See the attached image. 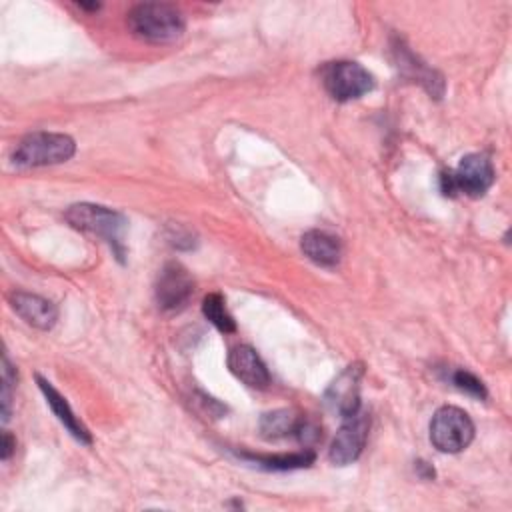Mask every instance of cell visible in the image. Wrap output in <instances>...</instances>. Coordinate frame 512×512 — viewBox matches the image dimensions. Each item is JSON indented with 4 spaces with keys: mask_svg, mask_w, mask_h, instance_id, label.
<instances>
[{
    "mask_svg": "<svg viewBox=\"0 0 512 512\" xmlns=\"http://www.w3.org/2000/svg\"><path fill=\"white\" fill-rule=\"evenodd\" d=\"M182 12L164 2H144L128 12V28L134 36L152 44H168L184 34Z\"/></svg>",
    "mask_w": 512,
    "mask_h": 512,
    "instance_id": "cell-1",
    "label": "cell"
},
{
    "mask_svg": "<svg viewBox=\"0 0 512 512\" xmlns=\"http://www.w3.org/2000/svg\"><path fill=\"white\" fill-rule=\"evenodd\" d=\"M64 218L72 228L106 240L118 258L124 256L122 236L126 230V218L120 212L110 210L106 206L82 202V204H72L66 210Z\"/></svg>",
    "mask_w": 512,
    "mask_h": 512,
    "instance_id": "cell-2",
    "label": "cell"
},
{
    "mask_svg": "<svg viewBox=\"0 0 512 512\" xmlns=\"http://www.w3.org/2000/svg\"><path fill=\"white\" fill-rule=\"evenodd\" d=\"M76 144L70 136L58 132H30L12 152V162L20 168H36L66 162L74 156Z\"/></svg>",
    "mask_w": 512,
    "mask_h": 512,
    "instance_id": "cell-3",
    "label": "cell"
},
{
    "mask_svg": "<svg viewBox=\"0 0 512 512\" xmlns=\"http://www.w3.org/2000/svg\"><path fill=\"white\" fill-rule=\"evenodd\" d=\"M492 182H494V166L486 154H478V152L466 154L456 166V170L444 172L440 176L442 192L450 196L456 192H462L466 196L478 198L486 194Z\"/></svg>",
    "mask_w": 512,
    "mask_h": 512,
    "instance_id": "cell-4",
    "label": "cell"
},
{
    "mask_svg": "<svg viewBox=\"0 0 512 512\" xmlns=\"http://www.w3.org/2000/svg\"><path fill=\"white\" fill-rule=\"evenodd\" d=\"M320 74L326 92L338 102L356 100L374 88V76L358 62H328L322 66Z\"/></svg>",
    "mask_w": 512,
    "mask_h": 512,
    "instance_id": "cell-5",
    "label": "cell"
},
{
    "mask_svg": "<svg viewBox=\"0 0 512 512\" xmlns=\"http://www.w3.org/2000/svg\"><path fill=\"white\" fill-rule=\"evenodd\" d=\"M474 438V424L470 416L458 406H442L434 412L430 422V442L440 452L456 454L464 450Z\"/></svg>",
    "mask_w": 512,
    "mask_h": 512,
    "instance_id": "cell-6",
    "label": "cell"
},
{
    "mask_svg": "<svg viewBox=\"0 0 512 512\" xmlns=\"http://www.w3.org/2000/svg\"><path fill=\"white\" fill-rule=\"evenodd\" d=\"M368 428H370V418L360 410L352 416H346L330 444V452H328L330 462L336 466H346L358 460L368 438Z\"/></svg>",
    "mask_w": 512,
    "mask_h": 512,
    "instance_id": "cell-7",
    "label": "cell"
},
{
    "mask_svg": "<svg viewBox=\"0 0 512 512\" xmlns=\"http://www.w3.org/2000/svg\"><path fill=\"white\" fill-rule=\"evenodd\" d=\"M194 294V280L188 270L178 262H168L158 274L156 302L166 312H178L186 308Z\"/></svg>",
    "mask_w": 512,
    "mask_h": 512,
    "instance_id": "cell-8",
    "label": "cell"
},
{
    "mask_svg": "<svg viewBox=\"0 0 512 512\" xmlns=\"http://www.w3.org/2000/svg\"><path fill=\"white\" fill-rule=\"evenodd\" d=\"M362 374H364L362 364H350L328 386L324 400L332 412L346 418L360 410V378H362Z\"/></svg>",
    "mask_w": 512,
    "mask_h": 512,
    "instance_id": "cell-9",
    "label": "cell"
},
{
    "mask_svg": "<svg viewBox=\"0 0 512 512\" xmlns=\"http://www.w3.org/2000/svg\"><path fill=\"white\" fill-rule=\"evenodd\" d=\"M230 372L250 388H266L270 384V372L254 348L240 344L228 354Z\"/></svg>",
    "mask_w": 512,
    "mask_h": 512,
    "instance_id": "cell-10",
    "label": "cell"
},
{
    "mask_svg": "<svg viewBox=\"0 0 512 512\" xmlns=\"http://www.w3.org/2000/svg\"><path fill=\"white\" fill-rule=\"evenodd\" d=\"M10 304L14 308V312L30 326L38 328V330H50L56 320H58V310L56 306L38 296V294H30V292H14L10 296Z\"/></svg>",
    "mask_w": 512,
    "mask_h": 512,
    "instance_id": "cell-11",
    "label": "cell"
},
{
    "mask_svg": "<svg viewBox=\"0 0 512 512\" xmlns=\"http://www.w3.org/2000/svg\"><path fill=\"white\" fill-rule=\"evenodd\" d=\"M36 382H38V388L42 390L48 406L52 408V412L56 414V418L64 424V428L82 444H92V436L88 432V428L76 418V414L72 412L70 404L66 402V398L48 382L44 380L42 376H36Z\"/></svg>",
    "mask_w": 512,
    "mask_h": 512,
    "instance_id": "cell-12",
    "label": "cell"
},
{
    "mask_svg": "<svg viewBox=\"0 0 512 512\" xmlns=\"http://www.w3.org/2000/svg\"><path fill=\"white\" fill-rule=\"evenodd\" d=\"M300 248L308 260H312L318 266H336L342 256L340 240L334 234H328L324 230H310L302 236Z\"/></svg>",
    "mask_w": 512,
    "mask_h": 512,
    "instance_id": "cell-13",
    "label": "cell"
},
{
    "mask_svg": "<svg viewBox=\"0 0 512 512\" xmlns=\"http://www.w3.org/2000/svg\"><path fill=\"white\" fill-rule=\"evenodd\" d=\"M304 416L296 414L294 410L282 408L268 412L260 418V432L264 438L274 440V438H284V436H296Z\"/></svg>",
    "mask_w": 512,
    "mask_h": 512,
    "instance_id": "cell-14",
    "label": "cell"
},
{
    "mask_svg": "<svg viewBox=\"0 0 512 512\" xmlns=\"http://www.w3.org/2000/svg\"><path fill=\"white\" fill-rule=\"evenodd\" d=\"M240 458L254 462L260 468L266 470H294V468H306L314 462V452L312 450H302V452H290V454H248L242 452Z\"/></svg>",
    "mask_w": 512,
    "mask_h": 512,
    "instance_id": "cell-15",
    "label": "cell"
},
{
    "mask_svg": "<svg viewBox=\"0 0 512 512\" xmlns=\"http://www.w3.org/2000/svg\"><path fill=\"white\" fill-rule=\"evenodd\" d=\"M396 52H398V62H400L398 66L406 68L408 74H410L412 78H416L418 82H422V84L428 88V92H430L432 96L440 98L442 92H444V82H442V78H440L434 70H430V68H426L424 64H420V62L414 58V54H410L404 46H398Z\"/></svg>",
    "mask_w": 512,
    "mask_h": 512,
    "instance_id": "cell-16",
    "label": "cell"
},
{
    "mask_svg": "<svg viewBox=\"0 0 512 512\" xmlns=\"http://www.w3.org/2000/svg\"><path fill=\"white\" fill-rule=\"evenodd\" d=\"M202 312L220 332L228 334V332L236 330V322L230 316V312L226 310V302L218 292H212L202 300Z\"/></svg>",
    "mask_w": 512,
    "mask_h": 512,
    "instance_id": "cell-17",
    "label": "cell"
},
{
    "mask_svg": "<svg viewBox=\"0 0 512 512\" xmlns=\"http://www.w3.org/2000/svg\"><path fill=\"white\" fill-rule=\"evenodd\" d=\"M450 382L458 388V390H462V392H466V394H470V396H474V398H486V386L482 384V380L480 378H476L472 372H468V370H454L452 374H450Z\"/></svg>",
    "mask_w": 512,
    "mask_h": 512,
    "instance_id": "cell-18",
    "label": "cell"
},
{
    "mask_svg": "<svg viewBox=\"0 0 512 512\" xmlns=\"http://www.w3.org/2000/svg\"><path fill=\"white\" fill-rule=\"evenodd\" d=\"M16 382L14 368L8 360V356H2V420L6 422L10 418V404H12V384Z\"/></svg>",
    "mask_w": 512,
    "mask_h": 512,
    "instance_id": "cell-19",
    "label": "cell"
},
{
    "mask_svg": "<svg viewBox=\"0 0 512 512\" xmlns=\"http://www.w3.org/2000/svg\"><path fill=\"white\" fill-rule=\"evenodd\" d=\"M14 448H16V440L12 438L10 432H4V434H2V452H0L2 460H8L10 454L14 452Z\"/></svg>",
    "mask_w": 512,
    "mask_h": 512,
    "instance_id": "cell-20",
    "label": "cell"
},
{
    "mask_svg": "<svg viewBox=\"0 0 512 512\" xmlns=\"http://www.w3.org/2000/svg\"><path fill=\"white\" fill-rule=\"evenodd\" d=\"M78 6H80V8H84V10H98V8H100V4H98V2H92V4L78 2Z\"/></svg>",
    "mask_w": 512,
    "mask_h": 512,
    "instance_id": "cell-21",
    "label": "cell"
}]
</instances>
